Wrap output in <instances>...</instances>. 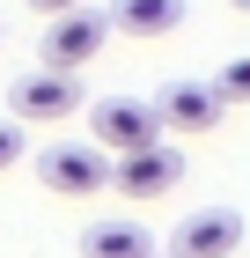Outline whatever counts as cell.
<instances>
[{
    "instance_id": "cell-1",
    "label": "cell",
    "mask_w": 250,
    "mask_h": 258,
    "mask_svg": "<svg viewBox=\"0 0 250 258\" xmlns=\"http://www.w3.org/2000/svg\"><path fill=\"white\" fill-rule=\"evenodd\" d=\"M103 177H111V155L96 140H44L37 148V184L59 199H96Z\"/></svg>"
},
{
    "instance_id": "cell-2",
    "label": "cell",
    "mask_w": 250,
    "mask_h": 258,
    "mask_svg": "<svg viewBox=\"0 0 250 258\" xmlns=\"http://www.w3.org/2000/svg\"><path fill=\"white\" fill-rule=\"evenodd\" d=\"M89 103V89H81V74H59V67H37V74H22L15 89H8V118L15 125H66Z\"/></svg>"
},
{
    "instance_id": "cell-3",
    "label": "cell",
    "mask_w": 250,
    "mask_h": 258,
    "mask_svg": "<svg viewBox=\"0 0 250 258\" xmlns=\"http://www.w3.org/2000/svg\"><path fill=\"white\" fill-rule=\"evenodd\" d=\"M177 177H184V148H170V140H147V148H133V155H111V177H103V192H125V199L140 207V199L177 192Z\"/></svg>"
},
{
    "instance_id": "cell-4",
    "label": "cell",
    "mask_w": 250,
    "mask_h": 258,
    "mask_svg": "<svg viewBox=\"0 0 250 258\" xmlns=\"http://www.w3.org/2000/svg\"><path fill=\"white\" fill-rule=\"evenodd\" d=\"M111 22L89 15V8H66V15H44V37H37V67H59V74H81V67L103 52Z\"/></svg>"
},
{
    "instance_id": "cell-5",
    "label": "cell",
    "mask_w": 250,
    "mask_h": 258,
    "mask_svg": "<svg viewBox=\"0 0 250 258\" xmlns=\"http://www.w3.org/2000/svg\"><path fill=\"white\" fill-rule=\"evenodd\" d=\"M89 133H96L103 155H133V148L162 140V118H154V103H140V96H96L89 103Z\"/></svg>"
},
{
    "instance_id": "cell-6",
    "label": "cell",
    "mask_w": 250,
    "mask_h": 258,
    "mask_svg": "<svg viewBox=\"0 0 250 258\" xmlns=\"http://www.w3.org/2000/svg\"><path fill=\"white\" fill-rule=\"evenodd\" d=\"M154 118H162V133H177V140H206L213 125L228 118V103L213 96V81H170V89L154 96Z\"/></svg>"
},
{
    "instance_id": "cell-7",
    "label": "cell",
    "mask_w": 250,
    "mask_h": 258,
    "mask_svg": "<svg viewBox=\"0 0 250 258\" xmlns=\"http://www.w3.org/2000/svg\"><path fill=\"white\" fill-rule=\"evenodd\" d=\"M235 251H243V214H228V207L184 214L170 236V258H235Z\"/></svg>"
},
{
    "instance_id": "cell-8",
    "label": "cell",
    "mask_w": 250,
    "mask_h": 258,
    "mask_svg": "<svg viewBox=\"0 0 250 258\" xmlns=\"http://www.w3.org/2000/svg\"><path fill=\"white\" fill-rule=\"evenodd\" d=\"M81 258H154V236L140 214H103L81 229Z\"/></svg>"
},
{
    "instance_id": "cell-9",
    "label": "cell",
    "mask_w": 250,
    "mask_h": 258,
    "mask_svg": "<svg viewBox=\"0 0 250 258\" xmlns=\"http://www.w3.org/2000/svg\"><path fill=\"white\" fill-rule=\"evenodd\" d=\"M111 30L125 37H177L184 30V0H111Z\"/></svg>"
},
{
    "instance_id": "cell-10",
    "label": "cell",
    "mask_w": 250,
    "mask_h": 258,
    "mask_svg": "<svg viewBox=\"0 0 250 258\" xmlns=\"http://www.w3.org/2000/svg\"><path fill=\"white\" fill-rule=\"evenodd\" d=\"M213 96H221V103H250V59H228V67H221Z\"/></svg>"
},
{
    "instance_id": "cell-11",
    "label": "cell",
    "mask_w": 250,
    "mask_h": 258,
    "mask_svg": "<svg viewBox=\"0 0 250 258\" xmlns=\"http://www.w3.org/2000/svg\"><path fill=\"white\" fill-rule=\"evenodd\" d=\"M30 125H15V118H0V170H15V155H30Z\"/></svg>"
},
{
    "instance_id": "cell-12",
    "label": "cell",
    "mask_w": 250,
    "mask_h": 258,
    "mask_svg": "<svg viewBox=\"0 0 250 258\" xmlns=\"http://www.w3.org/2000/svg\"><path fill=\"white\" fill-rule=\"evenodd\" d=\"M37 15H66V8H89V0H30Z\"/></svg>"
}]
</instances>
